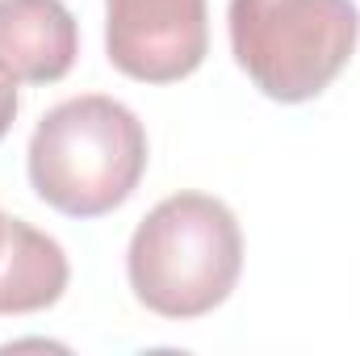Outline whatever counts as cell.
<instances>
[{"label": "cell", "instance_id": "cell-1", "mask_svg": "<svg viewBox=\"0 0 360 356\" xmlns=\"http://www.w3.org/2000/svg\"><path fill=\"white\" fill-rule=\"evenodd\" d=\"M243 272V231L226 201L210 193L164 197L130 235L126 276L160 319H201L218 310Z\"/></svg>", "mask_w": 360, "mask_h": 356}, {"label": "cell", "instance_id": "cell-2", "mask_svg": "<svg viewBox=\"0 0 360 356\" xmlns=\"http://www.w3.org/2000/svg\"><path fill=\"white\" fill-rule=\"evenodd\" d=\"M147 172V130L113 96H72L42 113L30 139L34 193L68 214L101 218L126 205Z\"/></svg>", "mask_w": 360, "mask_h": 356}, {"label": "cell", "instance_id": "cell-3", "mask_svg": "<svg viewBox=\"0 0 360 356\" xmlns=\"http://www.w3.org/2000/svg\"><path fill=\"white\" fill-rule=\"evenodd\" d=\"M226 25L235 63L281 105L327 92L360 42L352 0H231Z\"/></svg>", "mask_w": 360, "mask_h": 356}, {"label": "cell", "instance_id": "cell-4", "mask_svg": "<svg viewBox=\"0 0 360 356\" xmlns=\"http://www.w3.org/2000/svg\"><path fill=\"white\" fill-rule=\"evenodd\" d=\"M105 55L143 84H176L210 55L205 0H105Z\"/></svg>", "mask_w": 360, "mask_h": 356}, {"label": "cell", "instance_id": "cell-5", "mask_svg": "<svg viewBox=\"0 0 360 356\" xmlns=\"http://www.w3.org/2000/svg\"><path fill=\"white\" fill-rule=\"evenodd\" d=\"M80 55V25L63 0H0V68L17 84H59Z\"/></svg>", "mask_w": 360, "mask_h": 356}, {"label": "cell", "instance_id": "cell-6", "mask_svg": "<svg viewBox=\"0 0 360 356\" xmlns=\"http://www.w3.org/2000/svg\"><path fill=\"white\" fill-rule=\"evenodd\" d=\"M13 117H17V80L0 68V139L13 130Z\"/></svg>", "mask_w": 360, "mask_h": 356}, {"label": "cell", "instance_id": "cell-7", "mask_svg": "<svg viewBox=\"0 0 360 356\" xmlns=\"http://www.w3.org/2000/svg\"><path fill=\"white\" fill-rule=\"evenodd\" d=\"M4 248H8V214H0V260H4Z\"/></svg>", "mask_w": 360, "mask_h": 356}]
</instances>
